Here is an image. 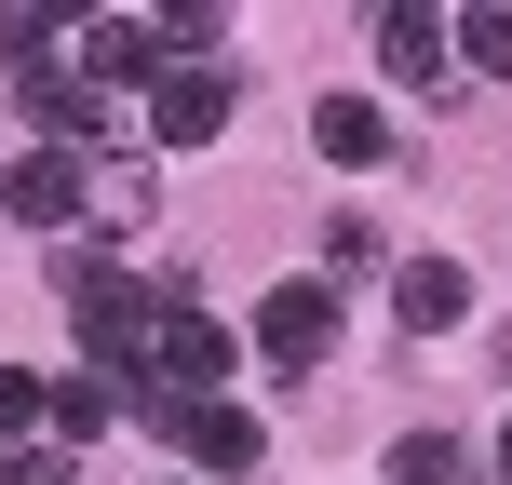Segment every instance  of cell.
<instances>
[{
  "mask_svg": "<svg viewBox=\"0 0 512 485\" xmlns=\"http://www.w3.org/2000/svg\"><path fill=\"white\" fill-rule=\"evenodd\" d=\"M230 351H243V337L216 324V310L162 297L149 337H135V364H122V405H135V391H189V405H203V391H230Z\"/></svg>",
  "mask_w": 512,
  "mask_h": 485,
  "instance_id": "1",
  "label": "cell"
},
{
  "mask_svg": "<svg viewBox=\"0 0 512 485\" xmlns=\"http://www.w3.org/2000/svg\"><path fill=\"white\" fill-rule=\"evenodd\" d=\"M230 122H243V68H230V54H162V81H149V149H216Z\"/></svg>",
  "mask_w": 512,
  "mask_h": 485,
  "instance_id": "2",
  "label": "cell"
},
{
  "mask_svg": "<svg viewBox=\"0 0 512 485\" xmlns=\"http://www.w3.org/2000/svg\"><path fill=\"white\" fill-rule=\"evenodd\" d=\"M149 310H162V297H135L122 256H81V270H68V324H81V351H95V378H122V364H135Z\"/></svg>",
  "mask_w": 512,
  "mask_h": 485,
  "instance_id": "3",
  "label": "cell"
},
{
  "mask_svg": "<svg viewBox=\"0 0 512 485\" xmlns=\"http://www.w3.org/2000/svg\"><path fill=\"white\" fill-rule=\"evenodd\" d=\"M337 337H351V297H337L324 270H310V283H270V297H256V351H270L283 378H310Z\"/></svg>",
  "mask_w": 512,
  "mask_h": 485,
  "instance_id": "4",
  "label": "cell"
},
{
  "mask_svg": "<svg viewBox=\"0 0 512 485\" xmlns=\"http://www.w3.org/2000/svg\"><path fill=\"white\" fill-rule=\"evenodd\" d=\"M68 68L95 81V95H149V81H162V14H81L68 27Z\"/></svg>",
  "mask_w": 512,
  "mask_h": 485,
  "instance_id": "5",
  "label": "cell"
},
{
  "mask_svg": "<svg viewBox=\"0 0 512 485\" xmlns=\"http://www.w3.org/2000/svg\"><path fill=\"white\" fill-rule=\"evenodd\" d=\"M68 216H81V149H14V162H0V230H68Z\"/></svg>",
  "mask_w": 512,
  "mask_h": 485,
  "instance_id": "6",
  "label": "cell"
},
{
  "mask_svg": "<svg viewBox=\"0 0 512 485\" xmlns=\"http://www.w3.org/2000/svg\"><path fill=\"white\" fill-rule=\"evenodd\" d=\"M391 324L405 337H459L472 324V270L459 256H391Z\"/></svg>",
  "mask_w": 512,
  "mask_h": 485,
  "instance_id": "7",
  "label": "cell"
},
{
  "mask_svg": "<svg viewBox=\"0 0 512 485\" xmlns=\"http://www.w3.org/2000/svg\"><path fill=\"white\" fill-rule=\"evenodd\" d=\"M378 68H391V81H418V95H459V27L405 0V14H378Z\"/></svg>",
  "mask_w": 512,
  "mask_h": 485,
  "instance_id": "8",
  "label": "cell"
},
{
  "mask_svg": "<svg viewBox=\"0 0 512 485\" xmlns=\"http://www.w3.org/2000/svg\"><path fill=\"white\" fill-rule=\"evenodd\" d=\"M149 203H162V149H95V162H81V216H108V230H135Z\"/></svg>",
  "mask_w": 512,
  "mask_h": 485,
  "instance_id": "9",
  "label": "cell"
},
{
  "mask_svg": "<svg viewBox=\"0 0 512 485\" xmlns=\"http://www.w3.org/2000/svg\"><path fill=\"white\" fill-rule=\"evenodd\" d=\"M310 149H324L337 176H378V162H391V122H378V95H324V108H310Z\"/></svg>",
  "mask_w": 512,
  "mask_h": 485,
  "instance_id": "10",
  "label": "cell"
},
{
  "mask_svg": "<svg viewBox=\"0 0 512 485\" xmlns=\"http://www.w3.org/2000/svg\"><path fill=\"white\" fill-rule=\"evenodd\" d=\"M176 445H189L203 472H256V405H230V391H203V405L176 418Z\"/></svg>",
  "mask_w": 512,
  "mask_h": 485,
  "instance_id": "11",
  "label": "cell"
},
{
  "mask_svg": "<svg viewBox=\"0 0 512 485\" xmlns=\"http://www.w3.org/2000/svg\"><path fill=\"white\" fill-rule=\"evenodd\" d=\"M108 418H122V378H95V364H81V378H54V418H41V432H54V445H95Z\"/></svg>",
  "mask_w": 512,
  "mask_h": 485,
  "instance_id": "12",
  "label": "cell"
},
{
  "mask_svg": "<svg viewBox=\"0 0 512 485\" xmlns=\"http://www.w3.org/2000/svg\"><path fill=\"white\" fill-rule=\"evenodd\" d=\"M378 270H391L378 216H364V203H337V216H324V283H378Z\"/></svg>",
  "mask_w": 512,
  "mask_h": 485,
  "instance_id": "13",
  "label": "cell"
},
{
  "mask_svg": "<svg viewBox=\"0 0 512 485\" xmlns=\"http://www.w3.org/2000/svg\"><path fill=\"white\" fill-rule=\"evenodd\" d=\"M391 485H472V445L459 432H391Z\"/></svg>",
  "mask_w": 512,
  "mask_h": 485,
  "instance_id": "14",
  "label": "cell"
},
{
  "mask_svg": "<svg viewBox=\"0 0 512 485\" xmlns=\"http://www.w3.org/2000/svg\"><path fill=\"white\" fill-rule=\"evenodd\" d=\"M459 81H512V0L459 14Z\"/></svg>",
  "mask_w": 512,
  "mask_h": 485,
  "instance_id": "15",
  "label": "cell"
},
{
  "mask_svg": "<svg viewBox=\"0 0 512 485\" xmlns=\"http://www.w3.org/2000/svg\"><path fill=\"white\" fill-rule=\"evenodd\" d=\"M41 418H54V378H41V364H0V432L41 445Z\"/></svg>",
  "mask_w": 512,
  "mask_h": 485,
  "instance_id": "16",
  "label": "cell"
},
{
  "mask_svg": "<svg viewBox=\"0 0 512 485\" xmlns=\"http://www.w3.org/2000/svg\"><path fill=\"white\" fill-rule=\"evenodd\" d=\"M0 485H81V445H54V432L14 445V459H0Z\"/></svg>",
  "mask_w": 512,
  "mask_h": 485,
  "instance_id": "17",
  "label": "cell"
},
{
  "mask_svg": "<svg viewBox=\"0 0 512 485\" xmlns=\"http://www.w3.org/2000/svg\"><path fill=\"white\" fill-rule=\"evenodd\" d=\"M486 485H512V418H499V459H486Z\"/></svg>",
  "mask_w": 512,
  "mask_h": 485,
  "instance_id": "18",
  "label": "cell"
},
{
  "mask_svg": "<svg viewBox=\"0 0 512 485\" xmlns=\"http://www.w3.org/2000/svg\"><path fill=\"white\" fill-rule=\"evenodd\" d=\"M472 485H486V472H472Z\"/></svg>",
  "mask_w": 512,
  "mask_h": 485,
  "instance_id": "19",
  "label": "cell"
}]
</instances>
